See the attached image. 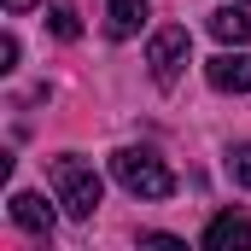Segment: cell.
<instances>
[{"label": "cell", "instance_id": "cell-1", "mask_svg": "<svg viewBox=\"0 0 251 251\" xmlns=\"http://www.w3.org/2000/svg\"><path fill=\"white\" fill-rule=\"evenodd\" d=\"M111 181L134 199H170L176 193V176H170V164L152 152V146H123V152H111Z\"/></svg>", "mask_w": 251, "mask_h": 251}, {"label": "cell", "instance_id": "cell-2", "mask_svg": "<svg viewBox=\"0 0 251 251\" xmlns=\"http://www.w3.org/2000/svg\"><path fill=\"white\" fill-rule=\"evenodd\" d=\"M53 193H59L64 216H76V222H88V216L100 210V199H105V181H100V170H94L88 158H76V152H64V158H53Z\"/></svg>", "mask_w": 251, "mask_h": 251}, {"label": "cell", "instance_id": "cell-3", "mask_svg": "<svg viewBox=\"0 0 251 251\" xmlns=\"http://www.w3.org/2000/svg\"><path fill=\"white\" fill-rule=\"evenodd\" d=\"M187 53H193V41H187V29L181 24H164L152 41H146V64H152V82L158 88H176L181 82V70H187Z\"/></svg>", "mask_w": 251, "mask_h": 251}, {"label": "cell", "instance_id": "cell-4", "mask_svg": "<svg viewBox=\"0 0 251 251\" xmlns=\"http://www.w3.org/2000/svg\"><path fill=\"white\" fill-rule=\"evenodd\" d=\"M246 246H251V216H240V210L210 216V228H204V251H246Z\"/></svg>", "mask_w": 251, "mask_h": 251}, {"label": "cell", "instance_id": "cell-5", "mask_svg": "<svg viewBox=\"0 0 251 251\" xmlns=\"http://www.w3.org/2000/svg\"><path fill=\"white\" fill-rule=\"evenodd\" d=\"M204 76L222 94H251V53H216V59L204 64Z\"/></svg>", "mask_w": 251, "mask_h": 251}, {"label": "cell", "instance_id": "cell-6", "mask_svg": "<svg viewBox=\"0 0 251 251\" xmlns=\"http://www.w3.org/2000/svg\"><path fill=\"white\" fill-rule=\"evenodd\" d=\"M210 35H216L222 47H251V12H246V0L216 6V12H210Z\"/></svg>", "mask_w": 251, "mask_h": 251}, {"label": "cell", "instance_id": "cell-7", "mask_svg": "<svg viewBox=\"0 0 251 251\" xmlns=\"http://www.w3.org/2000/svg\"><path fill=\"white\" fill-rule=\"evenodd\" d=\"M6 210H12V222H18L24 234H53V222H59V216H53V204H47L41 193H12V204H6Z\"/></svg>", "mask_w": 251, "mask_h": 251}, {"label": "cell", "instance_id": "cell-8", "mask_svg": "<svg viewBox=\"0 0 251 251\" xmlns=\"http://www.w3.org/2000/svg\"><path fill=\"white\" fill-rule=\"evenodd\" d=\"M146 18H152L146 0H111V6H105V35H111V41H128V35H140Z\"/></svg>", "mask_w": 251, "mask_h": 251}, {"label": "cell", "instance_id": "cell-9", "mask_svg": "<svg viewBox=\"0 0 251 251\" xmlns=\"http://www.w3.org/2000/svg\"><path fill=\"white\" fill-rule=\"evenodd\" d=\"M228 176H234V187H251V140L228 146Z\"/></svg>", "mask_w": 251, "mask_h": 251}, {"label": "cell", "instance_id": "cell-10", "mask_svg": "<svg viewBox=\"0 0 251 251\" xmlns=\"http://www.w3.org/2000/svg\"><path fill=\"white\" fill-rule=\"evenodd\" d=\"M47 24H53V35H59V41H76V35H82V24H76V12H70V6H47Z\"/></svg>", "mask_w": 251, "mask_h": 251}, {"label": "cell", "instance_id": "cell-11", "mask_svg": "<svg viewBox=\"0 0 251 251\" xmlns=\"http://www.w3.org/2000/svg\"><path fill=\"white\" fill-rule=\"evenodd\" d=\"M0 70H18V35H0Z\"/></svg>", "mask_w": 251, "mask_h": 251}, {"label": "cell", "instance_id": "cell-12", "mask_svg": "<svg viewBox=\"0 0 251 251\" xmlns=\"http://www.w3.org/2000/svg\"><path fill=\"white\" fill-rule=\"evenodd\" d=\"M29 6H35V0H6V12H29Z\"/></svg>", "mask_w": 251, "mask_h": 251}, {"label": "cell", "instance_id": "cell-13", "mask_svg": "<svg viewBox=\"0 0 251 251\" xmlns=\"http://www.w3.org/2000/svg\"><path fill=\"white\" fill-rule=\"evenodd\" d=\"M246 6H251V0H246Z\"/></svg>", "mask_w": 251, "mask_h": 251}]
</instances>
